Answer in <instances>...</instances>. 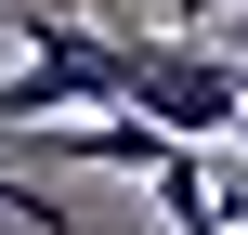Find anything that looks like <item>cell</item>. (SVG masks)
I'll list each match as a JSON object with an SVG mask.
<instances>
[{
	"label": "cell",
	"instance_id": "obj_3",
	"mask_svg": "<svg viewBox=\"0 0 248 235\" xmlns=\"http://www.w3.org/2000/svg\"><path fill=\"white\" fill-rule=\"evenodd\" d=\"M0 209H13L26 235H78V209H65V196H39V183H13V170H0Z\"/></svg>",
	"mask_w": 248,
	"mask_h": 235
},
{
	"label": "cell",
	"instance_id": "obj_4",
	"mask_svg": "<svg viewBox=\"0 0 248 235\" xmlns=\"http://www.w3.org/2000/svg\"><path fill=\"white\" fill-rule=\"evenodd\" d=\"M235 65H248V52H235Z\"/></svg>",
	"mask_w": 248,
	"mask_h": 235
},
{
	"label": "cell",
	"instance_id": "obj_2",
	"mask_svg": "<svg viewBox=\"0 0 248 235\" xmlns=\"http://www.w3.org/2000/svg\"><path fill=\"white\" fill-rule=\"evenodd\" d=\"M157 222H170V235H235V209H222V170H209V144H183V157L157 170Z\"/></svg>",
	"mask_w": 248,
	"mask_h": 235
},
{
	"label": "cell",
	"instance_id": "obj_1",
	"mask_svg": "<svg viewBox=\"0 0 248 235\" xmlns=\"http://www.w3.org/2000/svg\"><path fill=\"white\" fill-rule=\"evenodd\" d=\"M118 105L157 118L170 144H209L222 157L248 131V65L209 52V39H170V26H118Z\"/></svg>",
	"mask_w": 248,
	"mask_h": 235
}]
</instances>
